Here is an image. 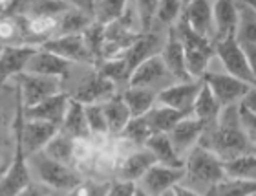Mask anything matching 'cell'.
<instances>
[{
	"label": "cell",
	"mask_w": 256,
	"mask_h": 196,
	"mask_svg": "<svg viewBox=\"0 0 256 196\" xmlns=\"http://www.w3.org/2000/svg\"><path fill=\"white\" fill-rule=\"evenodd\" d=\"M174 30H176V35L183 46V59H185V70H187L188 79L202 81L214 55L212 41H207V39L198 37L196 33H192L182 21V15L174 24Z\"/></svg>",
	"instance_id": "1"
},
{
	"label": "cell",
	"mask_w": 256,
	"mask_h": 196,
	"mask_svg": "<svg viewBox=\"0 0 256 196\" xmlns=\"http://www.w3.org/2000/svg\"><path fill=\"white\" fill-rule=\"evenodd\" d=\"M185 176L192 178L198 183L212 187L225 180L224 169H222V159L208 148L202 145H194L185 161Z\"/></svg>",
	"instance_id": "2"
},
{
	"label": "cell",
	"mask_w": 256,
	"mask_h": 196,
	"mask_svg": "<svg viewBox=\"0 0 256 196\" xmlns=\"http://www.w3.org/2000/svg\"><path fill=\"white\" fill-rule=\"evenodd\" d=\"M214 55L222 61L227 74L244 81L247 85L256 86V74L254 64L247 59L246 52L238 46L234 37L224 39V41H214Z\"/></svg>",
	"instance_id": "3"
},
{
	"label": "cell",
	"mask_w": 256,
	"mask_h": 196,
	"mask_svg": "<svg viewBox=\"0 0 256 196\" xmlns=\"http://www.w3.org/2000/svg\"><path fill=\"white\" fill-rule=\"evenodd\" d=\"M28 159H32V167L37 170L38 180L50 191L55 189V191L68 192L80 181V176H77V172H74L68 165L50 159L44 152L33 154Z\"/></svg>",
	"instance_id": "4"
},
{
	"label": "cell",
	"mask_w": 256,
	"mask_h": 196,
	"mask_svg": "<svg viewBox=\"0 0 256 196\" xmlns=\"http://www.w3.org/2000/svg\"><path fill=\"white\" fill-rule=\"evenodd\" d=\"M13 134H15V147H13L10 165L6 167V172L0 178V196H16L28 183L33 181L30 163L20 143V136L15 127H13Z\"/></svg>",
	"instance_id": "5"
},
{
	"label": "cell",
	"mask_w": 256,
	"mask_h": 196,
	"mask_svg": "<svg viewBox=\"0 0 256 196\" xmlns=\"http://www.w3.org/2000/svg\"><path fill=\"white\" fill-rule=\"evenodd\" d=\"M15 79L18 83L16 94L20 97L22 108H32V106L38 105L40 101L62 92V88H60L62 83L55 77H42V75H32L22 72Z\"/></svg>",
	"instance_id": "6"
},
{
	"label": "cell",
	"mask_w": 256,
	"mask_h": 196,
	"mask_svg": "<svg viewBox=\"0 0 256 196\" xmlns=\"http://www.w3.org/2000/svg\"><path fill=\"white\" fill-rule=\"evenodd\" d=\"M202 81L207 85L214 99L218 101V105L222 108L225 106L238 105L240 99L246 96L247 92L251 90L252 86L244 83V81L236 79L229 74H214V72H205Z\"/></svg>",
	"instance_id": "7"
},
{
	"label": "cell",
	"mask_w": 256,
	"mask_h": 196,
	"mask_svg": "<svg viewBox=\"0 0 256 196\" xmlns=\"http://www.w3.org/2000/svg\"><path fill=\"white\" fill-rule=\"evenodd\" d=\"M200 88H202V81H182V83L161 88L156 94V101L161 106H166L172 110L192 114V105L196 101Z\"/></svg>",
	"instance_id": "8"
},
{
	"label": "cell",
	"mask_w": 256,
	"mask_h": 196,
	"mask_svg": "<svg viewBox=\"0 0 256 196\" xmlns=\"http://www.w3.org/2000/svg\"><path fill=\"white\" fill-rule=\"evenodd\" d=\"M238 13V26L234 39L238 46L246 52L247 59L254 64L256 55V8L249 2H234Z\"/></svg>",
	"instance_id": "9"
},
{
	"label": "cell",
	"mask_w": 256,
	"mask_h": 196,
	"mask_svg": "<svg viewBox=\"0 0 256 196\" xmlns=\"http://www.w3.org/2000/svg\"><path fill=\"white\" fill-rule=\"evenodd\" d=\"M183 176H185V169H172V167L154 163L139 180V187L150 196H161L163 192L170 191L174 185L182 183Z\"/></svg>",
	"instance_id": "10"
},
{
	"label": "cell",
	"mask_w": 256,
	"mask_h": 196,
	"mask_svg": "<svg viewBox=\"0 0 256 196\" xmlns=\"http://www.w3.org/2000/svg\"><path fill=\"white\" fill-rule=\"evenodd\" d=\"M182 21L192 33L207 41H212V8L205 0H192L183 4Z\"/></svg>",
	"instance_id": "11"
},
{
	"label": "cell",
	"mask_w": 256,
	"mask_h": 196,
	"mask_svg": "<svg viewBox=\"0 0 256 196\" xmlns=\"http://www.w3.org/2000/svg\"><path fill=\"white\" fill-rule=\"evenodd\" d=\"M70 103V94L60 92L55 96L48 97V99L40 101L38 105L32 106V108H22L24 119H33V121H44L55 127H60V123L64 119L66 108Z\"/></svg>",
	"instance_id": "12"
},
{
	"label": "cell",
	"mask_w": 256,
	"mask_h": 196,
	"mask_svg": "<svg viewBox=\"0 0 256 196\" xmlns=\"http://www.w3.org/2000/svg\"><path fill=\"white\" fill-rule=\"evenodd\" d=\"M40 50L54 53V55L68 61V63H94L80 35L52 37L46 43L40 44Z\"/></svg>",
	"instance_id": "13"
},
{
	"label": "cell",
	"mask_w": 256,
	"mask_h": 196,
	"mask_svg": "<svg viewBox=\"0 0 256 196\" xmlns=\"http://www.w3.org/2000/svg\"><path fill=\"white\" fill-rule=\"evenodd\" d=\"M37 50V46H30V44L2 46V52H0V85L11 77L22 74L28 61L33 57V53Z\"/></svg>",
	"instance_id": "14"
},
{
	"label": "cell",
	"mask_w": 256,
	"mask_h": 196,
	"mask_svg": "<svg viewBox=\"0 0 256 196\" xmlns=\"http://www.w3.org/2000/svg\"><path fill=\"white\" fill-rule=\"evenodd\" d=\"M168 77L165 64L161 61L160 53L152 55L146 61H143L141 64H138L136 68L130 72L128 75V88H146L152 90V86L160 85L161 81Z\"/></svg>",
	"instance_id": "15"
},
{
	"label": "cell",
	"mask_w": 256,
	"mask_h": 196,
	"mask_svg": "<svg viewBox=\"0 0 256 196\" xmlns=\"http://www.w3.org/2000/svg\"><path fill=\"white\" fill-rule=\"evenodd\" d=\"M116 94V85L112 81L104 79L99 74L92 75L90 79H86L79 88L75 90L74 96H70L74 101L80 105H102L104 101L112 99Z\"/></svg>",
	"instance_id": "16"
},
{
	"label": "cell",
	"mask_w": 256,
	"mask_h": 196,
	"mask_svg": "<svg viewBox=\"0 0 256 196\" xmlns=\"http://www.w3.org/2000/svg\"><path fill=\"white\" fill-rule=\"evenodd\" d=\"M72 63L64 61V59L57 57L54 53L46 52V50L38 48L37 52L33 53V57L28 61L24 72L32 75H42V77H55V79H60L66 77Z\"/></svg>",
	"instance_id": "17"
},
{
	"label": "cell",
	"mask_w": 256,
	"mask_h": 196,
	"mask_svg": "<svg viewBox=\"0 0 256 196\" xmlns=\"http://www.w3.org/2000/svg\"><path fill=\"white\" fill-rule=\"evenodd\" d=\"M160 57L165 64L168 75H172L174 79H178V83L182 81H190L185 70V59H183V46L180 43V39L176 35L174 26L168 28V37H166L165 46L160 50Z\"/></svg>",
	"instance_id": "18"
},
{
	"label": "cell",
	"mask_w": 256,
	"mask_h": 196,
	"mask_svg": "<svg viewBox=\"0 0 256 196\" xmlns=\"http://www.w3.org/2000/svg\"><path fill=\"white\" fill-rule=\"evenodd\" d=\"M92 22H94V19H92V2L90 4H72L70 10L59 17L55 37L80 35Z\"/></svg>",
	"instance_id": "19"
},
{
	"label": "cell",
	"mask_w": 256,
	"mask_h": 196,
	"mask_svg": "<svg viewBox=\"0 0 256 196\" xmlns=\"http://www.w3.org/2000/svg\"><path fill=\"white\" fill-rule=\"evenodd\" d=\"M212 8V26H214V41L234 37L236 26H238V13L236 6L230 0H218L210 4ZM212 41V43H214Z\"/></svg>",
	"instance_id": "20"
},
{
	"label": "cell",
	"mask_w": 256,
	"mask_h": 196,
	"mask_svg": "<svg viewBox=\"0 0 256 196\" xmlns=\"http://www.w3.org/2000/svg\"><path fill=\"white\" fill-rule=\"evenodd\" d=\"M203 132H205V125L198 121L196 117L187 116L168 132V139L172 147L176 148V152L180 154L194 147L196 141H200V138L203 136Z\"/></svg>",
	"instance_id": "21"
},
{
	"label": "cell",
	"mask_w": 256,
	"mask_h": 196,
	"mask_svg": "<svg viewBox=\"0 0 256 196\" xmlns=\"http://www.w3.org/2000/svg\"><path fill=\"white\" fill-rule=\"evenodd\" d=\"M59 132L72 138L74 141H86V139L90 138L92 134L88 130V125H86L84 105H80V103H77V101L70 97L68 108H66L64 119L60 123Z\"/></svg>",
	"instance_id": "22"
},
{
	"label": "cell",
	"mask_w": 256,
	"mask_h": 196,
	"mask_svg": "<svg viewBox=\"0 0 256 196\" xmlns=\"http://www.w3.org/2000/svg\"><path fill=\"white\" fill-rule=\"evenodd\" d=\"M144 148L154 156L156 163L165 165V167H172V169H183L185 167V161L180 158L176 148L172 147L168 134H152L146 139Z\"/></svg>",
	"instance_id": "23"
},
{
	"label": "cell",
	"mask_w": 256,
	"mask_h": 196,
	"mask_svg": "<svg viewBox=\"0 0 256 196\" xmlns=\"http://www.w3.org/2000/svg\"><path fill=\"white\" fill-rule=\"evenodd\" d=\"M156 163L154 156L143 148V150H138V152H132L130 156H126L121 165V170H119V180L121 181H132V183H138L146 170Z\"/></svg>",
	"instance_id": "24"
},
{
	"label": "cell",
	"mask_w": 256,
	"mask_h": 196,
	"mask_svg": "<svg viewBox=\"0 0 256 196\" xmlns=\"http://www.w3.org/2000/svg\"><path fill=\"white\" fill-rule=\"evenodd\" d=\"M220 110H222V106L218 105V101L214 99V96L210 94L207 85L202 81V88H200L196 101L192 105V117H196L198 121H202L205 127H210L218 119Z\"/></svg>",
	"instance_id": "25"
},
{
	"label": "cell",
	"mask_w": 256,
	"mask_h": 196,
	"mask_svg": "<svg viewBox=\"0 0 256 196\" xmlns=\"http://www.w3.org/2000/svg\"><path fill=\"white\" fill-rule=\"evenodd\" d=\"M101 108H102V114H104V119H106L108 132L121 134L124 130V127L128 125V121L132 119L121 96H114L112 99L104 101L101 105Z\"/></svg>",
	"instance_id": "26"
},
{
	"label": "cell",
	"mask_w": 256,
	"mask_h": 196,
	"mask_svg": "<svg viewBox=\"0 0 256 196\" xmlns=\"http://www.w3.org/2000/svg\"><path fill=\"white\" fill-rule=\"evenodd\" d=\"M158 43H160L158 35H152V33H141V35L138 37V41L126 50V53H124L128 70L132 72L138 64H141L143 61L152 57V55H158V53H160V52H156Z\"/></svg>",
	"instance_id": "27"
},
{
	"label": "cell",
	"mask_w": 256,
	"mask_h": 196,
	"mask_svg": "<svg viewBox=\"0 0 256 196\" xmlns=\"http://www.w3.org/2000/svg\"><path fill=\"white\" fill-rule=\"evenodd\" d=\"M187 116H192V114H183V112L172 110L166 106H158V108H152L144 117H146V121H148L154 134H168Z\"/></svg>",
	"instance_id": "28"
},
{
	"label": "cell",
	"mask_w": 256,
	"mask_h": 196,
	"mask_svg": "<svg viewBox=\"0 0 256 196\" xmlns=\"http://www.w3.org/2000/svg\"><path fill=\"white\" fill-rule=\"evenodd\" d=\"M121 97H123L124 105H126L128 112H130V117H143L154 108V101H156L154 90L128 88V90H124V94Z\"/></svg>",
	"instance_id": "29"
},
{
	"label": "cell",
	"mask_w": 256,
	"mask_h": 196,
	"mask_svg": "<svg viewBox=\"0 0 256 196\" xmlns=\"http://www.w3.org/2000/svg\"><path fill=\"white\" fill-rule=\"evenodd\" d=\"M225 178L229 180H254L256 178V156L254 154H244L229 161H222Z\"/></svg>",
	"instance_id": "30"
},
{
	"label": "cell",
	"mask_w": 256,
	"mask_h": 196,
	"mask_svg": "<svg viewBox=\"0 0 256 196\" xmlns=\"http://www.w3.org/2000/svg\"><path fill=\"white\" fill-rule=\"evenodd\" d=\"M50 159L59 161V163H68L75 158V141L62 132H57L54 138L50 139V143L42 150Z\"/></svg>",
	"instance_id": "31"
},
{
	"label": "cell",
	"mask_w": 256,
	"mask_h": 196,
	"mask_svg": "<svg viewBox=\"0 0 256 196\" xmlns=\"http://www.w3.org/2000/svg\"><path fill=\"white\" fill-rule=\"evenodd\" d=\"M254 191L256 180H229V178L207 189L208 196H252Z\"/></svg>",
	"instance_id": "32"
},
{
	"label": "cell",
	"mask_w": 256,
	"mask_h": 196,
	"mask_svg": "<svg viewBox=\"0 0 256 196\" xmlns=\"http://www.w3.org/2000/svg\"><path fill=\"white\" fill-rule=\"evenodd\" d=\"M124 8H126V2H110V0L92 2V19L101 26H108L123 15Z\"/></svg>",
	"instance_id": "33"
},
{
	"label": "cell",
	"mask_w": 256,
	"mask_h": 196,
	"mask_svg": "<svg viewBox=\"0 0 256 196\" xmlns=\"http://www.w3.org/2000/svg\"><path fill=\"white\" fill-rule=\"evenodd\" d=\"M80 37H82V43H84L86 50L90 53L94 64H96V61L101 63L102 46H104V26L97 24V22H92L90 26L80 33Z\"/></svg>",
	"instance_id": "34"
},
{
	"label": "cell",
	"mask_w": 256,
	"mask_h": 196,
	"mask_svg": "<svg viewBox=\"0 0 256 196\" xmlns=\"http://www.w3.org/2000/svg\"><path fill=\"white\" fill-rule=\"evenodd\" d=\"M97 74L101 75V77H104V79L112 81L114 85H116V83H119V81H128L130 70H128L124 55H121V57L101 61L99 66H97Z\"/></svg>",
	"instance_id": "35"
},
{
	"label": "cell",
	"mask_w": 256,
	"mask_h": 196,
	"mask_svg": "<svg viewBox=\"0 0 256 196\" xmlns=\"http://www.w3.org/2000/svg\"><path fill=\"white\" fill-rule=\"evenodd\" d=\"M70 2H59V0H38L32 2L26 8V17H52L59 19L62 13L70 10Z\"/></svg>",
	"instance_id": "36"
},
{
	"label": "cell",
	"mask_w": 256,
	"mask_h": 196,
	"mask_svg": "<svg viewBox=\"0 0 256 196\" xmlns=\"http://www.w3.org/2000/svg\"><path fill=\"white\" fill-rule=\"evenodd\" d=\"M121 134H123L128 141H132L134 145H143L144 147L146 139L154 132H152V128H150L146 117L143 116V117H132Z\"/></svg>",
	"instance_id": "37"
},
{
	"label": "cell",
	"mask_w": 256,
	"mask_h": 196,
	"mask_svg": "<svg viewBox=\"0 0 256 196\" xmlns=\"http://www.w3.org/2000/svg\"><path fill=\"white\" fill-rule=\"evenodd\" d=\"M84 117H86V125H88V130H90L92 136H96V134L97 136L108 134L106 119H104L101 105H84Z\"/></svg>",
	"instance_id": "38"
},
{
	"label": "cell",
	"mask_w": 256,
	"mask_h": 196,
	"mask_svg": "<svg viewBox=\"0 0 256 196\" xmlns=\"http://www.w3.org/2000/svg\"><path fill=\"white\" fill-rule=\"evenodd\" d=\"M183 4L182 2H174V0H168V2H158V8H156V21L163 24V26L172 28L178 22L180 15H182Z\"/></svg>",
	"instance_id": "39"
},
{
	"label": "cell",
	"mask_w": 256,
	"mask_h": 196,
	"mask_svg": "<svg viewBox=\"0 0 256 196\" xmlns=\"http://www.w3.org/2000/svg\"><path fill=\"white\" fill-rule=\"evenodd\" d=\"M236 112H238V123H240V128L244 130L249 141L256 143V112L249 110L244 105H236Z\"/></svg>",
	"instance_id": "40"
},
{
	"label": "cell",
	"mask_w": 256,
	"mask_h": 196,
	"mask_svg": "<svg viewBox=\"0 0 256 196\" xmlns=\"http://www.w3.org/2000/svg\"><path fill=\"white\" fill-rule=\"evenodd\" d=\"M156 8L158 2H138L136 4V15H138L139 28L143 33H150L152 24L156 21Z\"/></svg>",
	"instance_id": "41"
},
{
	"label": "cell",
	"mask_w": 256,
	"mask_h": 196,
	"mask_svg": "<svg viewBox=\"0 0 256 196\" xmlns=\"http://www.w3.org/2000/svg\"><path fill=\"white\" fill-rule=\"evenodd\" d=\"M110 189V183L97 181H79L74 189H70L64 196H104Z\"/></svg>",
	"instance_id": "42"
},
{
	"label": "cell",
	"mask_w": 256,
	"mask_h": 196,
	"mask_svg": "<svg viewBox=\"0 0 256 196\" xmlns=\"http://www.w3.org/2000/svg\"><path fill=\"white\" fill-rule=\"evenodd\" d=\"M138 183H132V181H116L110 185L108 192L104 196H132L134 194V189H136Z\"/></svg>",
	"instance_id": "43"
},
{
	"label": "cell",
	"mask_w": 256,
	"mask_h": 196,
	"mask_svg": "<svg viewBox=\"0 0 256 196\" xmlns=\"http://www.w3.org/2000/svg\"><path fill=\"white\" fill-rule=\"evenodd\" d=\"M16 196H52V191H50L48 187H44L42 183L32 181V183H28Z\"/></svg>",
	"instance_id": "44"
},
{
	"label": "cell",
	"mask_w": 256,
	"mask_h": 196,
	"mask_svg": "<svg viewBox=\"0 0 256 196\" xmlns=\"http://www.w3.org/2000/svg\"><path fill=\"white\" fill-rule=\"evenodd\" d=\"M172 194L174 196H205V194L196 192L194 189H190V187L183 185V183H178V185L172 187Z\"/></svg>",
	"instance_id": "45"
},
{
	"label": "cell",
	"mask_w": 256,
	"mask_h": 196,
	"mask_svg": "<svg viewBox=\"0 0 256 196\" xmlns=\"http://www.w3.org/2000/svg\"><path fill=\"white\" fill-rule=\"evenodd\" d=\"M132 196H150V194H148V192H144L139 185H136V189H134V194Z\"/></svg>",
	"instance_id": "46"
},
{
	"label": "cell",
	"mask_w": 256,
	"mask_h": 196,
	"mask_svg": "<svg viewBox=\"0 0 256 196\" xmlns=\"http://www.w3.org/2000/svg\"><path fill=\"white\" fill-rule=\"evenodd\" d=\"M2 128H4V114L0 110V145H2Z\"/></svg>",
	"instance_id": "47"
},
{
	"label": "cell",
	"mask_w": 256,
	"mask_h": 196,
	"mask_svg": "<svg viewBox=\"0 0 256 196\" xmlns=\"http://www.w3.org/2000/svg\"><path fill=\"white\" fill-rule=\"evenodd\" d=\"M161 196H174V194H172V189H170V191L163 192V194H161Z\"/></svg>",
	"instance_id": "48"
},
{
	"label": "cell",
	"mask_w": 256,
	"mask_h": 196,
	"mask_svg": "<svg viewBox=\"0 0 256 196\" xmlns=\"http://www.w3.org/2000/svg\"><path fill=\"white\" fill-rule=\"evenodd\" d=\"M205 196H208V192H205Z\"/></svg>",
	"instance_id": "49"
},
{
	"label": "cell",
	"mask_w": 256,
	"mask_h": 196,
	"mask_svg": "<svg viewBox=\"0 0 256 196\" xmlns=\"http://www.w3.org/2000/svg\"><path fill=\"white\" fill-rule=\"evenodd\" d=\"M0 52H2V46H0Z\"/></svg>",
	"instance_id": "50"
}]
</instances>
